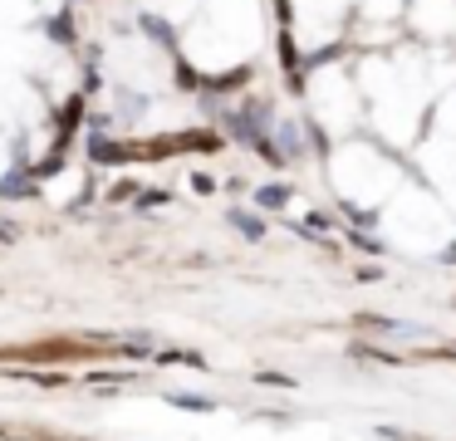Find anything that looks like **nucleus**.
<instances>
[{
    "label": "nucleus",
    "mask_w": 456,
    "mask_h": 441,
    "mask_svg": "<svg viewBox=\"0 0 456 441\" xmlns=\"http://www.w3.org/2000/svg\"><path fill=\"white\" fill-rule=\"evenodd\" d=\"M187 29V59L201 69H226L260 45V5L256 0H207Z\"/></svg>",
    "instance_id": "obj_1"
},
{
    "label": "nucleus",
    "mask_w": 456,
    "mask_h": 441,
    "mask_svg": "<svg viewBox=\"0 0 456 441\" xmlns=\"http://www.w3.org/2000/svg\"><path fill=\"white\" fill-rule=\"evenodd\" d=\"M314 103H319V113H324V123H334V127L354 123V88H348L344 74H319L314 78Z\"/></svg>",
    "instance_id": "obj_2"
},
{
    "label": "nucleus",
    "mask_w": 456,
    "mask_h": 441,
    "mask_svg": "<svg viewBox=\"0 0 456 441\" xmlns=\"http://www.w3.org/2000/svg\"><path fill=\"white\" fill-rule=\"evenodd\" d=\"M417 25L432 29V35L452 29V0H417Z\"/></svg>",
    "instance_id": "obj_3"
},
{
    "label": "nucleus",
    "mask_w": 456,
    "mask_h": 441,
    "mask_svg": "<svg viewBox=\"0 0 456 441\" xmlns=\"http://www.w3.org/2000/svg\"><path fill=\"white\" fill-rule=\"evenodd\" d=\"M397 5H403V0H368L363 15H368V20H393V15H397Z\"/></svg>",
    "instance_id": "obj_4"
}]
</instances>
